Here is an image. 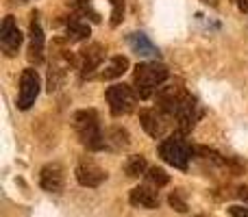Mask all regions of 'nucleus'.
Returning <instances> with one entry per match:
<instances>
[{"label": "nucleus", "mask_w": 248, "mask_h": 217, "mask_svg": "<svg viewBox=\"0 0 248 217\" xmlns=\"http://www.w3.org/2000/svg\"><path fill=\"white\" fill-rule=\"evenodd\" d=\"M170 72L163 63H140L133 72V89H135L137 98L148 100L163 83L168 81Z\"/></svg>", "instance_id": "1"}, {"label": "nucleus", "mask_w": 248, "mask_h": 217, "mask_svg": "<svg viewBox=\"0 0 248 217\" xmlns=\"http://www.w3.org/2000/svg\"><path fill=\"white\" fill-rule=\"evenodd\" d=\"M74 130H77L81 144L85 145L87 150H98L105 148V137L103 130H100V117L94 109H81L74 113Z\"/></svg>", "instance_id": "2"}, {"label": "nucleus", "mask_w": 248, "mask_h": 217, "mask_svg": "<svg viewBox=\"0 0 248 217\" xmlns=\"http://www.w3.org/2000/svg\"><path fill=\"white\" fill-rule=\"evenodd\" d=\"M194 148L183 139V135H170L159 144V157L168 163V165L176 167V170H187L189 159H192Z\"/></svg>", "instance_id": "3"}, {"label": "nucleus", "mask_w": 248, "mask_h": 217, "mask_svg": "<svg viewBox=\"0 0 248 217\" xmlns=\"http://www.w3.org/2000/svg\"><path fill=\"white\" fill-rule=\"evenodd\" d=\"M107 102H109V109H111V115L113 117H122V115L131 113L135 109V102H137V94L133 87L128 85H111L107 87Z\"/></svg>", "instance_id": "4"}, {"label": "nucleus", "mask_w": 248, "mask_h": 217, "mask_svg": "<svg viewBox=\"0 0 248 217\" xmlns=\"http://www.w3.org/2000/svg\"><path fill=\"white\" fill-rule=\"evenodd\" d=\"M39 87H42V83H39V74H37V70L26 68L24 72H22V78H20L17 109L26 111V109L33 107L35 100H37V96H39Z\"/></svg>", "instance_id": "5"}, {"label": "nucleus", "mask_w": 248, "mask_h": 217, "mask_svg": "<svg viewBox=\"0 0 248 217\" xmlns=\"http://www.w3.org/2000/svg\"><path fill=\"white\" fill-rule=\"evenodd\" d=\"M74 174H77L78 185H83V187H92V189L98 187V185H103L105 180H107V172H105L103 167H98L92 159H87V157H83L81 161H78Z\"/></svg>", "instance_id": "6"}, {"label": "nucleus", "mask_w": 248, "mask_h": 217, "mask_svg": "<svg viewBox=\"0 0 248 217\" xmlns=\"http://www.w3.org/2000/svg\"><path fill=\"white\" fill-rule=\"evenodd\" d=\"M22 42H24V37H22L16 20H13L11 15H7L2 20V26H0V46H2L4 55L16 57L17 50H20V46H22Z\"/></svg>", "instance_id": "7"}, {"label": "nucleus", "mask_w": 248, "mask_h": 217, "mask_svg": "<svg viewBox=\"0 0 248 217\" xmlns=\"http://www.w3.org/2000/svg\"><path fill=\"white\" fill-rule=\"evenodd\" d=\"M174 117H176V126H179L181 135L192 132V128L196 126V119H198L196 98H194V96H189V94H185L183 100H181V104H179V109H176Z\"/></svg>", "instance_id": "8"}, {"label": "nucleus", "mask_w": 248, "mask_h": 217, "mask_svg": "<svg viewBox=\"0 0 248 217\" xmlns=\"http://www.w3.org/2000/svg\"><path fill=\"white\" fill-rule=\"evenodd\" d=\"M29 61L31 63H42L44 61V30L39 24L37 13H31L29 24Z\"/></svg>", "instance_id": "9"}, {"label": "nucleus", "mask_w": 248, "mask_h": 217, "mask_svg": "<svg viewBox=\"0 0 248 217\" xmlns=\"http://www.w3.org/2000/svg\"><path fill=\"white\" fill-rule=\"evenodd\" d=\"M105 61V48L100 43H90L87 48H83L81 52V76L92 78L96 70H100Z\"/></svg>", "instance_id": "10"}, {"label": "nucleus", "mask_w": 248, "mask_h": 217, "mask_svg": "<svg viewBox=\"0 0 248 217\" xmlns=\"http://www.w3.org/2000/svg\"><path fill=\"white\" fill-rule=\"evenodd\" d=\"M39 187L46 193H61L63 189V170L59 163H48L39 172Z\"/></svg>", "instance_id": "11"}, {"label": "nucleus", "mask_w": 248, "mask_h": 217, "mask_svg": "<svg viewBox=\"0 0 248 217\" xmlns=\"http://www.w3.org/2000/svg\"><path fill=\"white\" fill-rule=\"evenodd\" d=\"M128 200H131L133 206H137V209H159V191L157 189H153V185H140V187L131 189V196H128Z\"/></svg>", "instance_id": "12"}, {"label": "nucleus", "mask_w": 248, "mask_h": 217, "mask_svg": "<svg viewBox=\"0 0 248 217\" xmlns=\"http://www.w3.org/2000/svg\"><path fill=\"white\" fill-rule=\"evenodd\" d=\"M140 122H141V126H144V130L148 132L150 137H155V139L166 135V122H163L161 113H159L157 109H144L140 113Z\"/></svg>", "instance_id": "13"}, {"label": "nucleus", "mask_w": 248, "mask_h": 217, "mask_svg": "<svg viewBox=\"0 0 248 217\" xmlns=\"http://www.w3.org/2000/svg\"><path fill=\"white\" fill-rule=\"evenodd\" d=\"M128 46L140 57H159V50L144 33H131L128 35Z\"/></svg>", "instance_id": "14"}, {"label": "nucleus", "mask_w": 248, "mask_h": 217, "mask_svg": "<svg viewBox=\"0 0 248 217\" xmlns=\"http://www.w3.org/2000/svg\"><path fill=\"white\" fill-rule=\"evenodd\" d=\"M128 70V59L122 55L113 57L111 61H109V65L103 70V74H100V78H105V81H111V78H120L124 72Z\"/></svg>", "instance_id": "15"}, {"label": "nucleus", "mask_w": 248, "mask_h": 217, "mask_svg": "<svg viewBox=\"0 0 248 217\" xmlns=\"http://www.w3.org/2000/svg\"><path fill=\"white\" fill-rule=\"evenodd\" d=\"M65 33H68V37L72 39V42H81V39H85L87 35H90V26H87V22H83L78 15H72L68 20Z\"/></svg>", "instance_id": "16"}, {"label": "nucleus", "mask_w": 248, "mask_h": 217, "mask_svg": "<svg viewBox=\"0 0 248 217\" xmlns=\"http://www.w3.org/2000/svg\"><path fill=\"white\" fill-rule=\"evenodd\" d=\"M124 172H126V176H131V178H140V176H146L148 163H146V159L141 157V154H133V157H128L126 165H124Z\"/></svg>", "instance_id": "17"}, {"label": "nucleus", "mask_w": 248, "mask_h": 217, "mask_svg": "<svg viewBox=\"0 0 248 217\" xmlns=\"http://www.w3.org/2000/svg\"><path fill=\"white\" fill-rule=\"evenodd\" d=\"M70 4L74 7V11L78 13L81 17H90L92 22H100V15L94 7H92L90 0H70Z\"/></svg>", "instance_id": "18"}, {"label": "nucleus", "mask_w": 248, "mask_h": 217, "mask_svg": "<svg viewBox=\"0 0 248 217\" xmlns=\"http://www.w3.org/2000/svg\"><path fill=\"white\" fill-rule=\"evenodd\" d=\"M146 180H148V185H153V187L159 189V187H166V185L170 183V176H168L161 167H150L148 174H146Z\"/></svg>", "instance_id": "19"}, {"label": "nucleus", "mask_w": 248, "mask_h": 217, "mask_svg": "<svg viewBox=\"0 0 248 217\" xmlns=\"http://www.w3.org/2000/svg\"><path fill=\"white\" fill-rule=\"evenodd\" d=\"M109 139L113 141V145H116L118 150H120V148H126V145H128V132L124 130V128L116 126V128H111V137H109Z\"/></svg>", "instance_id": "20"}, {"label": "nucleus", "mask_w": 248, "mask_h": 217, "mask_svg": "<svg viewBox=\"0 0 248 217\" xmlns=\"http://www.w3.org/2000/svg\"><path fill=\"white\" fill-rule=\"evenodd\" d=\"M124 17V0H111V26H118Z\"/></svg>", "instance_id": "21"}, {"label": "nucleus", "mask_w": 248, "mask_h": 217, "mask_svg": "<svg viewBox=\"0 0 248 217\" xmlns=\"http://www.w3.org/2000/svg\"><path fill=\"white\" fill-rule=\"evenodd\" d=\"M168 200H170V206H172V209H176L179 213H185V211H187V204H185V200L181 198V191L170 193V198H168Z\"/></svg>", "instance_id": "22"}, {"label": "nucleus", "mask_w": 248, "mask_h": 217, "mask_svg": "<svg viewBox=\"0 0 248 217\" xmlns=\"http://www.w3.org/2000/svg\"><path fill=\"white\" fill-rule=\"evenodd\" d=\"M229 213H231V217H248V206H240V204H235V206H229Z\"/></svg>", "instance_id": "23"}, {"label": "nucleus", "mask_w": 248, "mask_h": 217, "mask_svg": "<svg viewBox=\"0 0 248 217\" xmlns=\"http://www.w3.org/2000/svg\"><path fill=\"white\" fill-rule=\"evenodd\" d=\"M235 196L240 198V200H242V202H244V204L248 206V187H246V185H244V187H240V189H237V191H235Z\"/></svg>", "instance_id": "24"}, {"label": "nucleus", "mask_w": 248, "mask_h": 217, "mask_svg": "<svg viewBox=\"0 0 248 217\" xmlns=\"http://www.w3.org/2000/svg\"><path fill=\"white\" fill-rule=\"evenodd\" d=\"M237 7L242 13H248V0H237Z\"/></svg>", "instance_id": "25"}, {"label": "nucleus", "mask_w": 248, "mask_h": 217, "mask_svg": "<svg viewBox=\"0 0 248 217\" xmlns=\"http://www.w3.org/2000/svg\"><path fill=\"white\" fill-rule=\"evenodd\" d=\"M205 4H216V0H202Z\"/></svg>", "instance_id": "26"}, {"label": "nucleus", "mask_w": 248, "mask_h": 217, "mask_svg": "<svg viewBox=\"0 0 248 217\" xmlns=\"http://www.w3.org/2000/svg\"><path fill=\"white\" fill-rule=\"evenodd\" d=\"M196 217H202V215H196Z\"/></svg>", "instance_id": "27"}]
</instances>
